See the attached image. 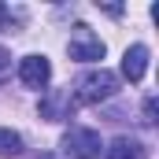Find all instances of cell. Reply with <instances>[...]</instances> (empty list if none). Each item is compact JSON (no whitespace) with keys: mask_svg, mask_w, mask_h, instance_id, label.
<instances>
[{"mask_svg":"<svg viewBox=\"0 0 159 159\" xmlns=\"http://www.w3.org/2000/svg\"><path fill=\"white\" fill-rule=\"evenodd\" d=\"M119 93V74H111V70H89L85 78L78 81V89H74V100L78 104H100V100H111Z\"/></svg>","mask_w":159,"mask_h":159,"instance_id":"obj_1","label":"cell"},{"mask_svg":"<svg viewBox=\"0 0 159 159\" xmlns=\"http://www.w3.org/2000/svg\"><path fill=\"white\" fill-rule=\"evenodd\" d=\"M63 152L70 159H96L104 152L100 133H96V129H85V126H70V129L63 133Z\"/></svg>","mask_w":159,"mask_h":159,"instance_id":"obj_2","label":"cell"},{"mask_svg":"<svg viewBox=\"0 0 159 159\" xmlns=\"http://www.w3.org/2000/svg\"><path fill=\"white\" fill-rule=\"evenodd\" d=\"M67 52H70V59H78V63H96V59H104V41L96 37L85 22H78V26L70 30Z\"/></svg>","mask_w":159,"mask_h":159,"instance_id":"obj_3","label":"cell"},{"mask_svg":"<svg viewBox=\"0 0 159 159\" xmlns=\"http://www.w3.org/2000/svg\"><path fill=\"white\" fill-rule=\"evenodd\" d=\"M74 107H78V100H74L70 89H48V93L41 96V119H48V122L74 119Z\"/></svg>","mask_w":159,"mask_h":159,"instance_id":"obj_4","label":"cell"},{"mask_svg":"<svg viewBox=\"0 0 159 159\" xmlns=\"http://www.w3.org/2000/svg\"><path fill=\"white\" fill-rule=\"evenodd\" d=\"M19 81L26 89H44L52 81V63L44 56H22L19 59Z\"/></svg>","mask_w":159,"mask_h":159,"instance_id":"obj_5","label":"cell"},{"mask_svg":"<svg viewBox=\"0 0 159 159\" xmlns=\"http://www.w3.org/2000/svg\"><path fill=\"white\" fill-rule=\"evenodd\" d=\"M144 70H148V48H144V44H129L126 56H122V74L129 81H141Z\"/></svg>","mask_w":159,"mask_h":159,"instance_id":"obj_6","label":"cell"},{"mask_svg":"<svg viewBox=\"0 0 159 159\" xmlns=\"http://www.w3.org/2000/svg\"><path fill=\"white\" fill-rule=\"evenodd\" d=\"M104 156L107 159H148V152H144V144H141L137 137H115V141L104 148Z\"/></svg>","mask_w":159,"mask_h":159,"instance_id":"obj_7","label":"cell"},{"mask_svg":"<svg viewBox=\"0 0 159 159\" xmlns=\"http://www.w3.org/2000/svg\"><path fill=\"white\" fill-rule=\"evenodd\" d=\"M22 152V137L15 129H0V156H19Z\"/></svg>","mask_w":159,"mask_h":159,"instance_id":"obj_8","label":"cell"},{"mask_svg":"<svg viewBox=\"0 0 159 159\" xmlns=\"http://www.w3.org/2000/svg\"><path fill=\"white\" fill-rule=\"evenodd\" d=\"M19 22H22V11L15 7H0V30H19Z\"/></svg>","mask_w":159,"mask_h":159,"instance_id":"obj_9","label":"cell"},{"mask_svg":"<svg viewBox=\"0 0 159 159\" xmlns=\"http://www.w3.org/2000/svg\"><path fill=\"white\" fill-rule=\"evenodd\" d=\"M11 78V52L7 48H0V85Z\"/></svg>","mask_w":159,"mask_h":159,"instance_id":"obj_10","label":"cell"},{"mask_svg":"<svg viewBox=\"0 0 159 159\" xmlns=\"http://www.w3.org/2000/svg\"><path fill=\"white\" fill-rule=\"evenodd\" d=\"M144 122H148V126H156V96H148V100H144Z\"/></svg>","mask_w":159,"mask_h":159,"instance_id":"obj_11","label":"cell"},{"mask_svg":"<svg viewBox=\"0 0 159 159\" xmlns=\"http://www.w3.org/2000/svg\"><path fill=\"white\" fill-rule=\"evenodd\" d=\"M37 159H48V156H37Z\"/></svg>","mask_w":159,"mask_h":159,"instance_id":"obj_12","label":"cell"}]
</instances>
